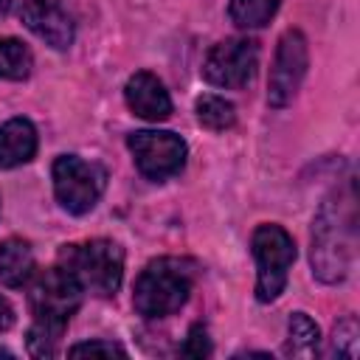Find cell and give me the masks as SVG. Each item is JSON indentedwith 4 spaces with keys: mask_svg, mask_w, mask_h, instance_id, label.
Masks as SVG:
<instances>
[{
    "mask_svg": "<svg viewBox=\"0 0 360 360\" xmlns=\"http://www.w3.org/2000/svg\"><path fill=\"white\" fill-rule=\"evenodd\" d=\"M354 233H357V217H354V191H332L312 222V273L326 281H343L352 259H354Z\"/></svg>",
    "mask_w": 360,
    "mask_h": 360,
    "instance_id": "obj_1",
    "label": "cell"
},
{
    "mask_svg": "<svg viewBox=\"0 0 360 360\" xmlns=\"http://www.w3.org/2000/svg\"><path fill=\"white\" fill-rule=\"evenodd\" d=\"M79 304H82V290L59 267H51L31 281L28 307L34 323L28 329V352L34 357H53L59 352V338L68 321L73 318V312L79 309Z\"/></svg>",
    "mask_w": 360,
    "mask_h": 360,
    "instance_id": "obj_2",
    "label": "cell"
},
{
    "mask_svg": "<svg viewBox=\"0 0 360 360\" xmlns=\"http://www.w3.org/2000/svg\"><path fill=\"white\" fill-rule=\"evenodd\" d=\"M194 287V264L174 256L152 259L135 278L132 307L141 318H166L177 312Z\"/></svg>",
    "mask_w": 360,
    "mask_h": 360,
    "instance_id": "obj_3",
    "label": "cell"
},
{
    "mask_svg": "<svg viewBox=\"0 0 360 360\" xmlns=\"http://www.w3.org/2000/svg\"><path fill=\"white\" fill-rule=\"evenodd\" d=\"M59 270H65L82 292L110 298L124 278V250L112 239H87L59 250Z\"/></svg>",
    "mask_w": 360,
    "mask_h": 360,
    "instance_id": "obj_4",
    "label": "cell"
},
{
    "mask_svg": "<svg viewBox=\"0 0 360 360\" xmlns=\"http://www.w3.org/2000/svg\"><path fill=\"white\" fill-rule=\"evenodd\" d=\"M250 248L256 259V298L270 304L287 287V273L295 262V242L281 225L264 222L253 231Z\"/></svg>",
    "mask_w": 360,
    "mask_h": 360,
    "instance_id": "obj_5",
    "label": "cell"
},
{
    "mask_svg": "<svg viewBox=\"0 0 360 360\" xmlns=\"http://www.w3.org/2000/svg\"><path fill=\"white\" fill-rule=\"evenodd\" d=\"M56 202L68 214H87L96 208L107 188V172L96 160H82L79 155H59L51 169Z\"/></svg>",
    "mask_w": 360,
    "mask_h": 360,
    "instance_id": "obj_6",
    "label": "cell"
},
{
    "mask_svg": "<svg viewBox=\"0 0 360 360\" xmlns=\"http://www.w3.org/2000/svg\"><path fill=\"white\" fill-rule=\"evenodd\" d=\"M127 146L135 158L138 172L146 180H169L186 166L188 146L180 135L166 129H138L127 138Z\"/></svg>",
    "mask_w": 360,
    "mask_h": 360,
    "instance_id": "obj_7",
    "label": "cell"
},
{
    "mask_svg": "<svg viewBox=\"0 0 360 360\" xmlns=\"http://www.w3.org/2000/svg\"><path fill=\"white\" fill-rule=\"evenodd\" d=\"M259 68V48L253 39H242V37H231L217 42L205 62H202V76L208 84L214 87H225V90H242L253 82Z\"/></svg>",
    "mask_w": 360,
    "mask_h": 360,
    "instance_id": "obj_8",
    "label": "cell"
},
{
    "mask_svg": "<svg viewBox=\"0 0 360 360\" xmlns=\"http://www.w3.org/2000/svg\"><path fill=\"white\" fill-rule=\"evenodd\" d=\"M309 68V48H307V37L298 28H290L281 34L276 56H273V68H270V79H267V104L281 110L287 107L304 76Z\"/></svg>",
    "mask_w": 360,
    "mask_h": 360,
    "instance_id": "obj_9",
    "label": "cell"
},
{
    "mask_svg": "<svg viewBox=\"0 0 360 360\" xmlns=\"http://www.w3.org/2000/svg\"><path fill=\"white\" fill-rule=\"evenodd\" d=\"M20 20L34 37H39L45 45L56 51H65L73 45V37H76L73 20L53 0H25L20 8Z\"/></svg>",
    "mask_w": 360,
    "mask_h": 360,
    "instance_id": "obj_10",
    "label": "cell"
},
{
    "mask_svg": "<svg viewBox=\"0 0 360 360\" xmlns=\"http://www.w3.org/2000/svg\"><path fill=\"white\" fill-rule=\"evenodd\" d=\"M124 98L129 104V110L146 121H166L172 115V98L169 90L163 87V82L158 76H152L149 70H138L127 79L124 87Z\"/></svg>",
    "mask_w": 360,
    "mask_h": 360,
    "instance_id": "obj_11",
    "label": "cell"
},
{
    "mask_svg": "<svg viewBox=\"0 0 360 360\" xmlns=\"http://www.w3.org/2000/svg\"><path fill=\"white\" fill-rule=\"evenodd\" d=\"M37 155V129L28 118H8L0 127V169H14Z\"/></svg>",
    "mask_w": 360,
    "mask_h": 360,
    "instance_id": "obj_12",
    "label": "cell"
},
{
    "mask_svg": "<svg viewBox=\"0 0 360 360\" xmlns=\"http://www.w3.org/2000/svg\"><path fill=\"white\" fill-rule=\"evenodd\" d=\"M34 276V250L25 239L8 236L0 242V284L22 287Z\"/></svg>",
    "mask_w": 360,
    "mask_h": 360,
    "instance_id": "obj_13",
    "label": "cell"
},
{
    "mask_svg": "<svg viewBox=\"0 0 360 360\" xmlns=\"http://www.w3.org/2000/svg\"><path fill=\"white\" fill-rule=\"evenodd\" d=\"M318 343H321L318 323L307 312H292L290 323H287L284 354L287 357H315L318 354Z\"/></svg>",
    "mask_w": 360,
    "mask_h": 360,
    "instance_id": "obj_14",
    "label": "cell"
},
{
    "mask_svg": "<svg viewBox=\"0 0 360 360\" xmlns=\"http://www.w3.org/2000/svg\"><path fill=\"white\" fill-rule=\"evenodd\" d=\"M31 68H34V56L28 45H22L14 37H0V79L22 82L28 79Z\"/></svg>",
    "mask_w": 360,
    "mask_h": 360,
    "instance_id": "obj_15",
    "label": "cell"
},
{
    "mask_svg": "<svg viewBox=\"0 0 360 360\" xmlns=\"http://www.w3.org/2000/svg\"><path fill=\"white\" fill-rule=\"evenodd\" d=\"M278 11V0H231L228 17L239 28H262Z\"/></svg>",
    "mask_w": 360,
    "mask_h": 360,
    "instance_id": "obj_16",
    "label": "cell"
},
{
    "mask_svg": "<svg viewBox=\"0 0 360 360\" xmlns=\"http://www.w3.org/2000/svg\"><path fill=\"white\" fill-rule=\"evenodd\" d=\"M194 110H197V121H200L205 129H214V132L228 129V127H233V121H236L233 104L225 101L222 96H211V93H208V96H200L197 104H194Z\"/></svg>",
    "mask_w": 360,
    "mask_h": 360,
    "instance_id": "obj_17",
    "label": "cell"
},
{
    "mask_svg": "<svg viewBox=\"0 0 360 360\" xmlns=\"http://www.w3.org/2000/svg\"><path fill=\"white\" fill-rule=\"evenodd\" d=\"M357 349H360V329H357V321L349 315V318L335 323L329 352L338 357H357Z\"/></svg>",
    "mask_w": 360,
    "mask_h": 360,
    "instance_id": "obj_18",
    "label": "cell"
},
{
    "mask_svg": "<svg viewBox=\"0 0 360 360\" xmlns=\"http://www.w3.org/2000/svg\"><path fill=\"white\" fill-rule=\"evenodd\" d=\"M180 354L186 357H208L211 354V338H208V329L205 323H194L180 346Z\"/></svg>",
    "mask_w": 360,
    "mask_h": 360,
    "instance_id": "obj_19",
    "label": "cell"
},
{
    "mask_svg": "<svg viewBox=\"0 0 360 360\" xmlns=\"http://www.w3.org/2000/svg\"><path fill=\"white\" fill-rule=\"evenodd\" d=\"M68 354H70V357H79V354H107V357L118 354V357H124L127 349L118 346V343H112V340H87V343H76V346H70Z\"/></svg>",
    "mask_w": 360,
    "mask_h": 360,
    "instance_id": "obj_20",
    "label": "cell"
},
{
    "mask_svg": "<svg viewBox=\"0 0 360 360\" xmlns=\"http://www.w3.org/2000/svg\"><path fill=\"white\" fill-rule=\"evenodd\" d=\"M11 323H14V309H11V304L0 295V332H6Z\"/></svg>",
    "mask_w": 360,
    "mask_h": 360,
    "instance_id": "obj_21",
    "label": "cell"
},
{
    "mask_svg": "<svg viewBox=\"0 0 360 360\" xmlns=\"http://www.w3.org/2000/svg\"><path fill=\"white\" fill-rule=\"evenodd\" d=\"M11 8V0H0V14H6Z\"/></svg>",
    "mask_w": 360,
    "mask_h": 360,
    "instance_id": "obj_22",
    "label": "cell"
}]
</instances>
